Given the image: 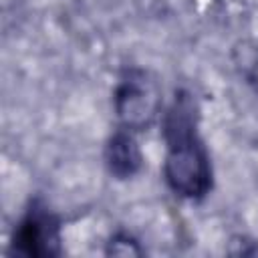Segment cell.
Returning a JSON list of instances; mask_svg holds the SVG:
<instances>
[{
  "label": "cell",
  "instance_id": "1",
  "mask_svg": "<svg viewBox=\"0 0 258 258\" xmlns=\"http://www.w3.org/2000/svg\"><path fill=\"white\" fill-rule=\"evenodd\" d=\"M196 109L189 95L179 93L163 119L165 159L163 177L169 189L183 200H202L212 189V165L196 131Z\"/></svg>",
  "mask_w": 258,
  "mask_h": 258
},
{
  "label": "cell",
  "instance_id": "2",
  "mask_svg": "<svg viewBox=\"0 0 258 258\" xmlns=\"http://www.w3.org/2000/svg\"><path fill=\"white\" fill-rule=\"evenodd\" d=\"M113 111L123 129L133 133L147 129L161 111L157 81L141 69L125 71L113 91Z\"/></svg>",
  "mask_w": 258,
  "mask_h": 258
},
{
  "label": "cell",
  "instance_id": "3",
  "mask_svg": "<svg viewBox=\"0 0 258 258\" xmlns=\"http://www.w3.org/2000/svg\"><path fill=\"white\" fill-rule=\"evenodd\" d=\"M12 246L22 256L44 258L60 254V224L40 202H32L14 228Z\"/></svg>",
  "mask_w": 258,
  "mask_h": 258
},
{
  "label": "cell",
  "instance_id": "4",
  "mask_svg": "<svg viewBox=\"0 0 258 258\" xmlns=\"http://www.w3.org/2000/svg\"><path fill=\"white\" fill-rule=\"evenodd\" d=\"M105 163L113 177L129 179L143 167V153L139 143L129 129H117L105 145Z\"/></svg>",
  "mask_w": 258,
  "mask_h": 258
},
{
  "label": "cell",
  "instance_id": "5",
  "mask_svg": "<svg viewBox=\"0 0 258 258\" xmlns=\"http://www.w3.org/2000/svg\"><path fill=\"white\" fill-rule=\"evenodd\" d=\"M109 252L111 254H125V256H129V254H141V250H139V246H137V242L129 236V234H115L113 238H111V242H109Z\"/></svg>",
  "mask_w": 258,
  "mask_h": 258
},
{
  "label": "cell",
  "instance_id": "6",
  "mask_svg": "<svg viewBox=\"0 0 258 258\" xmlns=\"http://www.w3.org/2000/svg\"><path fill=\"white\" fill-rule=\"evenodd\" d=\"M256 77H258V69H256Z\"/></svg>",
  "mask_w": 258,
  "mask_h": 258
}]
</instances>
